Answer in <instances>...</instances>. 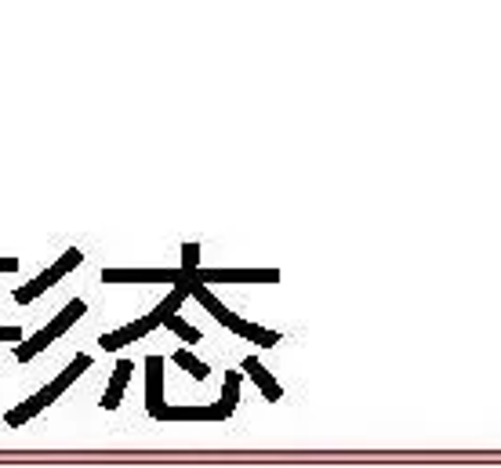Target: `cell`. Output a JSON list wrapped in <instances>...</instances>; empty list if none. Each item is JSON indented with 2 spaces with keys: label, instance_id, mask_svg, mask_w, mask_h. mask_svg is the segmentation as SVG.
Returning <instances> with one entry per match:
<instances>
[{
  "label": "cell",
  "instance_id": "12",
  "mask_svg": "<svg viewBox=\"0 0 501 468\" xmlns=\"http://www.w3.org/2000/svg\"><path fill=\"white\" fill-rule=\"evenodd\" d=\"M197 265H200V244H182V269L192 276Z\"/></svg>",
  "mask_w": 501,
  "mask_h": 468
},
{
  "label": "cell",
  "instance_id": "9",
  "mask_svg": "<svg viewBox=\"0 0 501 468\" xmlns=\"http://www.w3.org/2000/svg\"><path fill=\"white\" fill-rule=\"evenodd\" d=\"M229 331H233V334H240V337H251V342L265 345V349L280 342V334H277V331H265V327L251 324V319H240V316H233V319H229Z\"/></svg>",
  "mask_w": 501,
  "mask_h": 468
},
{
  "label": "cell",
  "instance_id": "2",
  "mask_svg": "<svg viewBox=\"0 0 501 468\" xmlns=\"http://www.w3.org/2000/svg\"><path fill=\"white\" fill-rule=\"evenodd\" d=\"M84 312H88V301H80V298L66 301V309H62V312H58V316H55V319H51V324H47L40 334L26 337V342H22L19 349H15V360H19V363L33 360L40 349H47V345L55 342V337H62V334H66V327H73V324H76V319L84 316Z\"/></svg>",
  "mask_w": 501,
  "mask_h": 468
},
{
  "label": "cell",
  "instance_id": "11",
  "mask_svg": "<svg viewBox=\"0 0 501 468\" xmlns=\"http://www.w3.org/2000/svg\"><path fill=\"white\" fill-rule=\"evenodd\" d=\"M164 327H167V331H174V334H179V337H182V342H186V345H197V342H200V337H204V334H200L197 327H192V324H186V319H182V316H171V319H167V324H164Z\"/></svg>",
  "mask_w": 501,
  "mask_h": 468
},
{
  "label": "cell",
  "instance_id": "7",
  "mask_svg": "<svg viewBox=\"0 0 501 468\" xmlns=\"http://www.w3.org/2000/svg\"><path fill=\"white\" fill-rule=\"evenodd\" d=\"M236 399H240V374H225V389L218 396V403H211V421H225L233 410H236Z\"/></svg>",
  "mask_w": 501,
  "mask_h": 468
},
{
  "label": "cell",
  "instance_id": "5",
  "mask_svg": "<svg viewBox=\"0 0 501 468\" xmlns=\"http://www.w3.org/2000/svg\"><path fill=\"white\" fill-rule=\"evenodd\" d=\"M145 410L156 421H164V360L160 356H145Z\"/></svg>",
  "mask_w": 501,
  "mask_h": 468
},
{
  "label": "cell",
  "instance_id": "8",
  "mask_svg": "<svg viewBox=\"0 0 501 468\" xmlns=\"http://www.w3.org/2000/svg\"><path fill=\"white\" fill-rule=\"evenodd\" d=\"M127 378H131V360H120L117 370H113V378H109V389L102 396V410H117L120 407L124 389H127Z\"/></svg>",
  "mask_w": 501,
  "mask_h": 468
},
{
  "label": "cell",
  "instance_id": "4",
  "mask_svg": "<svg viewBox=\"0 0 501 468\" xmlns=\"http://www.w3.org/2000/svg\"><path fill=\"white\" fill-rule=\"evenodd\" d=\"M197 283H277V269H197L192 272Z\"/></svg>",
  "mask_w": 501,
  "mask_h": 468
},
{
  "label": "cell",
  "instance_id": "6",
  "mask_svg": "<svg viewBox=\"0 0 501 468\" xmlns=\"http://www.w3.org/2000/svg\"><path fill=\"white\" fill-rule=\"evenodd\" d=\"M240 370H244V374L258 385V389H262V396L269 399V403H277L280 396H284V389H280V381L277 378H272L269 374V370L262 367V360H258V356H247L244 363H240Z\"/></svg>",
  "mask_w": 501,
  "mask_h": 468
},
{
  "label": "cell",
  "instance_id": "3",
  "mask_svg": "<svg viewBox=\"0 0 501 468\" xmlns=\"http://www.w3.org/2000/svg\"><path fill=\"white\" fill-rule=\"evenodd\" d=\"M80 262H84V254H80L76 247H73V251H66V254H62V258H58V262H55L51 269H47V272H40L37 280H29L26 287H19V290H15V301H19V305H29L33 298H40L47 287H55V283H58L62 276H66L69 269H76Z\"/></svg>",
  "mask_w": 501,
  "mask_h": 468
},
{
  "label": "cell",
  "instance_id": "1",
  "mask_svg": "<svg viewBox=\"0 0 501 468\" xmlns=\"http://www.w3.org/2000/svg\"><path fill=\"white\" fill-rule=\"evenodd\" d=\"M88 367H91V356H84V352H80V356H76V360H73L66 370H62V374H58L51 385H47V389H40L37 396H29V399L22 403V407L8 410V425H11V428H19V425H26V421H29V417H37V414L47 407V403H55V399H58L62 392H66V389H69V385H73L80 374H84Z\"/></svg>",
  "mask_w": 501,
  "mask_h": 468
},
{
  "label": "cell",
  "instance_id": "13",
  "mask_svg": "<svg viewBox=\"0 0 501 468\" xmlns=\"http://www.w3.org/2000/svg\"><path fill=\"white\" fill-rule=\"evenodd\" d=\"M19 269V262H15V258H0V272H15Z\"/></svg>",
  "mask_w": 501,
  "mask_h": 468
},
{
  "label": "cell",
  "instance_id": "10",
  "mask_svg": "<svg viewBox=\"0 0 501 468\" xmlns=\"http://www.w3.org/2000/svg\"><path fill=\"white\" fill-rule=\"evenodd\" d=\"M171 360L179 363L182 370H189V374L197 378V381H204L207 374H211V370H207V363H204V360H197V356H192V349H179V352H174Z\"/></svg>",
  "mask_w": 501,
  "mask_h": 468
}]
</instances>
